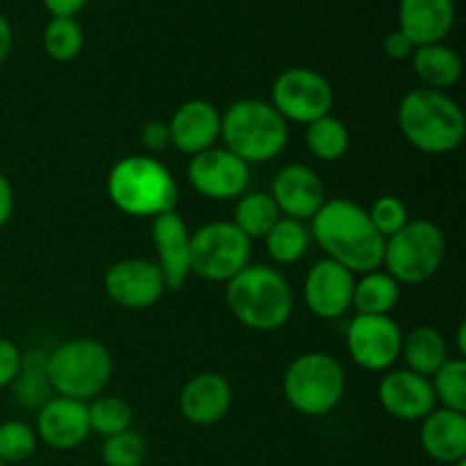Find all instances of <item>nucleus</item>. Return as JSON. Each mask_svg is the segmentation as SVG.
<instances>
[{"instance_id":"obj_18","label":"nucleus","mask_w":466,"mask_h":466,"mask_svg":"<svg viewBox=\"0 0 466 466\" xmlns=\"http://www.w3.org/2000/svg\"><path fill=\"white\" fill-rule=\"evenodd\" d=\"M382 410L399 421H423L437 408L431 380L410 369H394L378 385Z\"/></svg>"},{"instance_id":"obj_9","label":"nucleus","mask_w":466,"mask_h":466,"mask_svg":"<svg viewBox=\"0 0 466 466\" xmlns=\"http://www.w3.org/2000/svg\"><path fill=\"white\" fill-rule=\"evenodd\" d=\"M253 241L232 221H212L191 232V273L209 282H228L250 262Z\"/></svg>"},{"instance_id":"obj_23","label":"nucleus","mask_w":466,"mask_h":466,"mask_svg":"<svg viewBox=\"0 0 466 466\" xmlns=\"http://www.w3.org/2000/svg\"><path fill=\"white\" fill-rule=\"evenodd\" d=\"M412 68L423 86L435 91L451 89L462 77V59L444 44L419 46L412 53Z\"/></svg>"},{"instance_id":"obj_5","label":"nucleus","mask_w":466,"mask_h":466,"mask_svg":"<svg viewBox=\"0 0 466 466\" xmlns=\"http://www.w3.org/2000/svg\"><path fill=\"white\" fill-rule=\"evenodd\" d=\"M221 139L226 150L250 167L271 162L285 150L289 126L267 100L241 98L221 114Z\"/></svg>"},{"instance_id":"obj_10","label":"nucleus","mask_w":466,"mask_h":466,"mask_svg":"<svg viewBox=\"0 0 466 466\" xmlns=\"http://www.w3.org/2000/svg\"><path fill=\"white\" fill-rule=\"evenodd\" d=\"M335 103V94L326 77L314 68H285L273 80L271 105L287 123L309 126L317 118L328 116Z\"/></svg>"},{"instance_id":"obj_33","label":"nucleus","mask_w":466,"mask_h":466,"mask_svg":"<svg viewBox=\"0 0 466 466\" xmlns=\"http://www.w3.org/2000/svg\"><path fill=\"white\" fill-rule=\"evenodd\" d=\"M35 428L27 426L25 421H5L0 423V462L5 464H21L36 453Z\"/></svg>"},{"instance_id":"obj_14","label":"nucleus","mask_w":466,"mask_h":466,"mask_svg":"<svg viewBox=\"0 0 466 466\" xmlns=\"http://www.w3.org/2000/svg\"><path fill=\"white\" fill-rule=\"evenodd\" d=\"M355 273L341 267L335 259H319L305 276L303 296L309 312L319 319H339L346 314L353 303Z\"/></svg>"},{"instance_id":"obj_44","label":"nucleus","mask_w":466,"mask_h":466,"mask_svg":"<svg viewBox=\"0 0 466 466\" xmlns=\"http://www.w3.org/2000/svg\"><path fill=\"white\" fill-rule=\"evenodd\" d=\"M0 466H7V464H5V462H0Z\"/></svg>"},{"instance_id":"obj_28","label":"nucleus","mask_w":466,"mask_h":466,"mask_svg":"<svg viewBox=\"0 0 466 466\" xmlns=\"http://www.w3.org/2000/svg\"><path fill=\"white\" fill-rule=\"evenodd\" d=\"M305 144L309 153L321 162H339L350 148L349 127L341 118L328 114L309 123L305 130Z\"/></svg>"},{"instance_id":"obj_43","label":"nucleus","mask_w":466,"mask_h":466,"mask_svg":"<svg viewBox=\"0 0 466 466\" xmlns=\"http://www.w3.org/2000/svg\"><path fill=\"white\" fill-rule=\"evenodd\" d=\"M451 466H466V460H460V462H455V464H451Z\"/></svg>"},{"instance_id":"obj_24","label":"nucleus","mask_w":466,"mask_h":466,"mask_svg":"<svg viewBox=\"0 0 466 466\" xmlns=\"http://www.w3.org/2000/svg\"><path fill=\"white\" fill-rule=\"evenodd\" d=\"M400 358L408 364L405 369L423 378H431L449 360V346L437 328L417 326L408 335H403Z\"/></svg>"},{"instance_id":"obj_42","label":"nucleus","mask_w":466,"mask_h":466,"mask_svg":"<svg viewBox=\"0 0 466 466\" xmlns=\"http://www.w3.org/2000/svg\"><path fill=\"white\" fill-rule=\"evenodd\" d=\"M464 332H466V326L462 323V326H460V330H458V350H460V355H462V360H464V355H466V341H464Z\"/></svg>"},{"instance_id":"obj_32","label":"nucleus","mask_w":466,"mask_h":466,"mask_svg":"<svg viewBox=\"0 0 466 466\" xmlns=\"http://www.w3.org/2000/svg\"><path fill=\"white\" fill-rule=\"evenodd\" d=\"M85 46V32L76 18L53 16L44 30V50L55 62H71Z\"/></svg>"},{"instance_id":"obj_19","label":"nucleus","mask_w":466,"mask_h":466,"mask_svg":"<svg viewBox=\"0 0 466 466\" xmlns=\"http://www.w3.org/2000/svg\"><path fill=\"white\" fill-rule=\"evenodd\" d=\"M171 146L185 155H200L221 139V112L209 100L194 98L182 103L168 121Z\"/></svg>"},{"instance_id":"obj_1","label":"nucleus","mask_w":466,"mask_h":466,"mask_svg":"<svg viewBox=\"0 0 466 466\" xmlns=\"http://www.w3.org/2000/svg\"><path fill=\"white\" fill-rule=\"evenodd\" d=\"M309 237H314L328 259H335L350 273L362 276L380 268L385 239L373 228L367 209L353 200H326L312 217Z\"/></svg>"},{"instance_id":"obj_39","label":"nucleus","mask_w":466,"mask_h":466,"mask_svg":"<svg viewBox=\"0 0 466 466\" xmlns=\"http://www.w3.org/2000/svg\"><path fill=\"white\" fill-rule=\"evenodd\" d=\"M41 3L53 16L76 18V14L82 12L89 5V0H41Z\"/></svg>"},{"instance_id":"obj_40","label":"nucleus","mask_w":466,"mask_h":466,"mask_svg":"<svg viewBox=\"0 0 466 466\" xmlns=\"http://www.w3.org/2000/svg\"><path fill=\"white\" fill-rule=\"evenodd\" d=\"M14 214V189L7 177L0 173V228L12 218Z\"/></svg>"},{"instance_id":"obj_21","label":"nucleus","mask_w":466,"mask_h":466,"mask_svg":"<svg viewBox=\"0 0 466 466\" xmlns=\"http://www.w3.org/2000/svg\"><path fill=\"white\" fill-rule=\"evenodd\" d=\"M455 3L453 0H400L399 30L419 46L441 44L453 32Z\"/></svg>"},{"instance_id":"obj_25","label":"nucleus","mask_w":466,"mask_h":466,"mask_svg":"<svg viewBox=\"0 0 466 466\" xmlns=\"http://www.w3.org/2000/svg\"><path fill=\"white\" fill-rule=\"evenodd\" d=\"M46 362H48V353L39 349H32L21 355V367L9 387H12L14 400L23 410L44 408L55 396L48 382V373H46Z\"/></svg>"},{"instance_id":"obj_16","label":"nucleus","mask_w":466,"mask_h":466,"mask_svg":"<svg viewBox=\"0 0 466 466\" xmlns=\"http://www.w3.org/2000/svg\"><path fill=\"white\" fill-rule=\"evenodd\" d=\"M150 235L167 291H180L191 276V232L185 218L176 209L159 214L153 218Z\"/></svg>"},{"instance_id":"obj_4","label":"nucleus","mask_w":466,"mask_h":466,"mask_svg":"<svg viewBox=\"0 0 466 466\" xmlns=\"http://www.w3.org/2000/svg\"><path fill=\"white\" fill-rule=\"evenodd\" d=\"M107 196L127 217H159L173 212L177 185L171 171L150 155L121 157L107 176Z\"/></svg>"},{"instance_id":"obj_13","label":"nucleus","mask_w":466,"mask_h":466,"mask_svg":"<svg viewBox=\"0 0 466 466\" xmlns=\"http://www.w3.org/2000/svg\"><path fill=\"white\" fill-rule=\"evenodd\" d=\"M187 180L209 200H232L246 194L250 182L248 164L226 148H209L194 155L187 167Z\"/></svg>"},{"instance_id":"obj_36","label":"nucleus","mask_w":466,"mask_h":466,"mask_svg":"<svg viewBox=\"0 0 466 466\" xmlns=\"http://www.w3.org/2000/svg\"><path fill=\"white\" fill-rule=\"evenodd\" d=\"M21 349L14 341L0 337V390L14 382L18 367H21Z\"/></svg>"},{"instance_id":"obj_12","label":"nucleus","mask_w":466,"mask_h":466,"mask_svg":"<svg viewBox=\"0 0 466 466\" xmlns=\"http://www.w3.org/2000/svg\"><path fill=\"white\" fill-rule=\"evenodd\" d=\"M103 289L107 299L123 309H148L167 294L157 264L141 258L114 262L105 271Z\"/></svg>"},{"instance_id":"obj_37","label":"nucleus","mask_w":466,"mask_h":466,"mask_svg":"<svg viewBox=\"0 0 466 466\" xmlns=\"http://www.w3.org/2000/svg\"><path fill=\"white\" fill-rule=\"evenodd\" d=\"M141 146L148 153H162L171 146V132H168V123L164 121H148L139 132Z\"/></svg>"},{"instance_id":"obj_3","label":"nucleus","mask_w":466,"mask_h":466,"mask_svg":"<svg viewBox=\"0 0 466 466\" xmlns=\"http://www.w3.org/2000/svg\"><path fill=\"white\" fill-rule=\"evenodd\" d=\"M399 127L408 144L426 155H449L464 144L466 116L446 91H408L399 105Z\"/></svg>"},{"instance_id":"obj_2","label":"nucleus","mask_w":466,"mask_h":466,"mask_svg":"<svg viewBox=\"0 0 466 466\" xmlns=\"http://www.w3.org/2000/svg\"><path fill=\"white\" fill-rule=\"evenodd\" d=\"M226 303L232 317L255 332H276L294 314V291L278 268L248 264L226 282Z\"/></svg>"},{"instance_id":"obj_30","label":"nucleus","mask_w":466,"mask_h":466,"mask_svg":"<svg viewBox=\"0 0 466 466\" xmlns=\"http://www.w3.org/2000/svg\"><path fill=\"white\" fill-rule=\"evenodd\" d=\"M428 380L441 408L466 412V362L462 358H449Z\"/></svg>"},{"instance_id":"obj_8","label":"nucleus","mask_w":466,"mask_h":466,"mask_svg":"<svg viewBox=\"0 0 466 466\" xmlns=\"http://www.w3.org/2000/svg\"><path fill=\"white\" fill-rule=\"evenodd\" d=\"M446 255V237L437 223L417 218L387 237L382 248L385 271L399 285H423L440 271Z\"/></svg>"},{"instance_id":"obj_22","label":"nucleus","mask_w":466,"mask_h":466,"mask_svg":"<svg viewBox=\"0 0 466 466\" xmlns=\"http://www.w3.org/2000/svg\"><path fill=\"white\" fill-rule=\"evenodd\" d=\"M419 444L431 460L440 464H455L466 460V412L435 408L421 421Z\"/></svg>"},{"instance_id":"obj_31","label":"nucleus","mask_w":466,"mask_h":466,"mask_svg":"<svg viewBox=\"0 0 466 466\" xmlns=\"http://www.w3.org/2000/svg\"><path fill=\"white\" fill-rule=\"evenodd\" d=\"M86 412L91 432L100 437L118 435L130 431L132 426V408L118 396H96L91 403H86Z\"/></svg>"},{"instance_id":"obj_41","label":"nucleus","mask_w":466,"mask_h":466,"mask_svg":"<svg viewBox=\"0 0 466 466\" xmlns=\"http://www.w3.org/2000/svg\"><path fill=\"white\" fill-rule=\"evenodd\" d=\"M12 44H14V35H12V25H9L7 18L0 14V64L9 57L12 53Z\"/></svg>"},{"instance_id":"obj_7","label":"nucleus","mask_w":466,"mask_h":466,"mask_svg":"<svg viewBox=\"0 0 466 466\" xmlns=\"http://www.w3.org/2000/svg\"><path fill=\"white\" fill-rule=\"evenodd\" d=\"M282 391L287 403L303 417H326L344 399L346 371L332 355L303 353L287 367Z\"/></svg>"},{"instance_id":"obj_35","label":"nucleus","mask_w":466,"mask_h":466,"mask_svg":"<svg viewBox=\"0 0 466 466\" xmlns=\"http://www.w3.org/2000/svg\"><path fill=\"white\" fill-rule=\"evenodd\" d=\"M367 214L382 239L396 235V232L403 230L410 223L408 208H405L403 200L396 198V196H380V198L371 205V209H367Z\"/></svg>"},{"instance_id":"obj_34","label":"nucleus","mask_w":466,"mask_h":466,"mask_svg":"<svg viewBox=\"0 0 466 466\" xmlns=\"http://www.w3.org/2000/svg\"><path fill=\"white\" fill-rule=\"evenodd\" d=\"M148 455V444L137 431H123L118 435L105 437L100 458L105 466H141Z\"/></svg>"},{"instance_id":"obj_27","label":"nucleus","mask_w":466,"mask_h":466,"mask_svg":"<svg viewBox=\"0 0 466 466\" xmlns=\"http://www.w3.org/2000/svg\"><path fill=\"white\" fill-rule=\"evenodd\" d=\"M280 217L282 214L278 205L273 203L271 194H267V191H250V194L239 196V200H237L235 221L232 223L253 241L264 239Z\"/></svg>"},{"instance_id":"obj_17","label":"nucleus","mask_w":466,"mask_h":466,"mask_svg":"<svg viewBox=\"0 0 466 466\" xmlns=\"http://www.w3.org/2000/svg\"><path fill=\"white\" fill-rule=\"evenodd\" d=\"M36 440L53 451H73L89 437L86 403L64 396H53L44 408L36 410Z\"/></svg>"},{"instance_id":"obj_38","label":"nucleus","mask_w":466,"mask_h":466,"mask_svg":"<svg viewBox=\"0 0 466 466\" xmlns=\"http://www.w3.org/2000/svg\"><path fill=\"white\" fill-rule=\"evenodd\" d=\"M382 50H385V55L390 59H394V62H400V59L412 57L414 44L408 39V36L403 35V32L394 30V32H390V35L385 36V41H382Z\"/></svg>"},{"instance_id":"obj_26","label":"nucleus","mask_w":466,"mask_h":466,"mask_svg":"<svg viewBox=\"0 0 466 466\" xmlns=\"http://www.w3.org/2000/svg\"><path fill=\"white\" fill-rule=\"evenodd\" d=\"M400 285L387 271H369L355 278L353 303L350 308L358 314L369 317H390L391 309L399 305Z\"/></svg>"},{"instance_id":"obj_6","label":"nucleus","mask_w":466,"mask_h":466,"mask_svg":"<svg viewBox=\"0 0 466 466\" xmlns=\"http://www.w3.org/2000/svg\"><path fill=\"white\" fill-rule=\"evenodd\" d=\"M114 362L107 346L91 337L59 344L48 353L46 373L55 396L73 400H94L103 394L112 378Z\"/></svg>"},{"instance_id":"obj_11","label":"nucleus","mask_w":466,"mask_h":466,"mask_svg":"<svg viewBox=\"0 0 466 466\" xmlns=\"http://www.w3.org/2000/svg\"><path fill=\"white\" fill-rule=\"evenodd\" d=\"M403 332L391 317L355 314L346 328V349L350 360L364 371H390L400 358Z\"/></svg>"},{"instance_id":"obj_20","label":"nucleus","mask_w":466,"mask_h":466,"mask_svg":"<svg viewBox=\"0 0 466 466\" xmlns=\"http://www.w3.org/2000/svg\"><path fill=\"white\" fill-rule=\"evenodd\" d=\"M180 412L200 428L223 421L232 408V387L221 373L205 371L189 378L180 391Z\"/></svg>"},{"instance_id":"obj_15","label":"nucleus","mask_w":466,"mask_h":466,"mask_svg":"<svg viewBox=\"0 0 466 466\" xmlns=\"http://www.w3.org/2000/svg\"><path fill=\"white\" fill-rule=\"evenodd\" d=\"M271 198L282 217L296 221H312L326 203V187L314 168L305 164H285L271 180Z\"/></svg>"},{"instance_id":"obj_29","label":"nucleus","mask_w":466,"mask_h":466,"mask_svg":"<svg viewBox=\"0 0 466 466\" xmlns=\"http://www.w3.org/2000/svg\"><path fill=\"white\" fill-rule=\"evenodd\" d=\"M264 244H267V253L278 264H296L308 253L309 230L303 221L280 217L276 226L267 232Z\"/></svg>"}]
</instances>
